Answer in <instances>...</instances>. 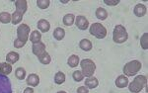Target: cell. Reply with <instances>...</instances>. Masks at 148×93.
<instances>
[{
    "label": "cell",
    "mask_w": 148,
    "mask_h": 93,
    "mask_svg": "<svg viewBox=\"0 0 148 93\" xmlns=\"http://www.w3.org/2000/svg\"><path fill=\"white\" fill-rule=\"evenodd\" d=\"M30 41L33 43V44H37V43H40V39H42V35L39 31H33L31 33L30 37H29Z\"/></svg>",
    "instance_id": "19"
},
{
    "label": "cell",
    "mask_w": 148,
    "mask_h": 93,
    "mask_svg": "<svg viewBox=\"0 0 148 93\" xmlns=\"http://www.w3.org/2000/svg\"><path fill=\"white\" fill-rule=\"evenodd\" d=\"M96 17L100 20H105L108 17V12L106 11V9L102 8V7H99V8L96 10Z\"/></svg>",
    "instance_id": "24"
},
{
    "label": "cell",
    "mask_w": 148,
    "mask_h": 93,
    "mask_svg": "<svg viewBox=\"0 0 148 93\" xmlns=\"http://www.w3.org/2000/svg\"><path fill=\"white\" fill-rule=\"evenodd\" d=\"M57 93H66V92H65V91H58Z\"/></svg>",
    "instance_id": "36"
},
{
    "label": "cell",
    "mask_w": 148,
    "mask_h": 93,
    "mask_svg": "<svg viewBox=\"0 0 148 93\" xmlns=\"http://www.w3.org/2000/svg\"><path fill=\"white\" fill-rule=\"evenodd\" d=\"M105 4H107V5H116V4L120 3V0H114V1H109V0H105L104 1Z\"/></svg>",
    "instance_id": "33"
},
{
    "label": "cell",
    "mask_w": 148,
    "mask_h": 93,
    "mask_svg": "<svg viewBox=\"0 0 148 93\" xmlns=\"http://www.w3.org/2000/svg\"><path fill=\"white\" fill-rule=\"evenodd\" d=\"M15 5H16V11L21 12L22 14H24L27 11L28 4L26 0H17V1L15 2Z\"/></svg>",
    "instance_id": "12"
},
{
    "label": "cell",
    "mask_w": 148,
    "mask_h": 93,
    "mask_svg": "<svg viewBox=\"0 0 148 93\" xmlns=\"http://www.w3.org/2000/svg\"><path fill=\"white\" fill-rule=\"evenodd\" d=\"M67 63L70 68H76V66L79 64V56H75V54H72L71 56H69Z\"/></svg>",
    "instance_id": "23"
},
{
    "label": "cell",
    "mask_w": 148,
    "mask_h": 93,
    "mask_svg": "<svg viewBox=\"0 0 148 93\" xmlns=\"http://www.w3.org/2000/svg\"><path fill=\"white\" fill-rule=\"evenodd\" d=\"M19 58H20V56H19V54H17V52H10L6 56V61L8 63L13 64V63H17L19 61Z\"/></svg>",
    "instance_id": "17"
},
{
    "label": "cell",
    "mask_w": 148,
    "mask_h": 93,
    "mask_svg": "<svg viewBox=\"0 0 148 93\" xmlns=\"http://www.w3.org/2000/svg\"><path fill=\"white\" fill-rule=\"evenodd\" d=\"M74 19H75V17H74L73 14H66V15L63 17V24L65 26H71V25H73Z\"/></svg>",
    "instance_id": "26"
},
{
    "label": "cell",
    "mask_w": 148,
    "mask_h": 93,
    "mask_svg": "<svg viewBox=\"0 0 148 93\" xmlns=\"http://www.w3.org/2000/svg\"><path fill=\"white\" fill-rule=\"evenodd\" d=\"M38 28H39V30L40 32L47 33L51 29V24H49V21L46 20V19H40L39 22H38Z\"/></svg>",
    "instance_id": "10"
},
{
    "label": "cell",
    "mask_w": 148,
    "mask_h": 93,
    "mask_svg": "<svg viewBox=\"0 0 148 93\" xmlns=\"http://www.w3.org/2000/svg\"><path fill=\"white\" fill-rule=\"evenodd\" d=\"M80 65L82 68L81 72L84 77H91L96 70V64L90 59H84L83 61H81Z\"/></svg>",
    "instance_id": "1"
},
{
    "label": "cell",
    "mask_w": 148,
    "mask_h": 93,
    "mask_svg": "<svg viewBox=\"0 0 148 93\" xmlns=\"http://www.w3.org/2000/svg\"><path fill=\"white\" fill-rule=\"evenodd\" d=\"M90 34L98 39H104L107 36V30L101 23H94L90 26Z\"/></svg>",
    "instance_id": "5"
},
{
    "label": "cell",
    "mask_w": 148,
    "mask_h": 93,
    "mask_svg": "<svg viewBox=\"0 0 148 93\" xmlns=\"http://www.w3.org/2000/svg\"><path fill=\"white\" fill-rule=\"evenodd\" d=\"M15 75H16V77H17L18 79L23 80L24 78H25V76H26V70H24L23 68H18L17 70H16Z\"/></svg>",
    "instance_id": "28"
},
{
    "label": "cell",
    "mask_w": 148,
    "mask_h": 93,
    "mask_svg": "<svg viewBox=\"0 0 148 93\" xmlns=\"http://www.w3.org/2000/svg\"><path fill=\"white\" fill-rule=\"evenodd\" d=\"M64 36H65V31H64L62 28L58 27L53 31V37L56 38V40H57V41L62 40L64 38Z\"/></svg>",
    "instance_id": "20"
},
{
    "label": "cell",
    "mask_w": 148,
    "mask_h": 93,
    "mask_svg": "<svg viewBox=\"0 0 148 93\" xmlns=\"http://www.w3.org/2000/svg\"><path fill=\"white\" fill-rule=\"evenodd\" d=\"M142 64L138 61H130L123 66V73L126 76H133L141 70Z\"/></svg>",
    "instance_id": "4"
},
{
    "label": "cell",
    "mask_w": 148,
    "mask_h": 93,
    "mask_svg": "<svg viewBox=\"0 0 148 93\" xmlns=\"http://www.w3.org/2000/svg\"><path fill=\"white\" fill-rule=\"evenodd\" d=\"M24 93H34V89L31 87H27L25 90H24Z\"/></svg>",
    "instance_id": "35"
},
{
    "label": "cell",
    "mask_w": 148,
    "mask_h": 93,
    "mask_svg": "<svg viewBox=\"0 0 148 93\" xmlns=\"http://www.w3.org/2000/svg\"><path fill=\"white\" fill-rule=\"evenodd\" d=\"M54 81H56V84H62L65 81V74L61 71L56 72V75H54Z\"/></svg>",
    "instance_id": "25"
},
{
    "label": "cell",
    "mask_w": 148,
    "mask_h": 93,
    "mask_svg": "<svg viewBox=\"0 0 148 93\" xmlns=\"http://www.w3.org/2000/svg\"><path fill=\"white\" fill-rule=\"evenodd\" d=\"M74 22H75L77 28H79L80 30H87L88 26H89V22H88V20L82 15L77 16V17H76V20L74 21Z\"/></svg>",
    "instance_id": "8"
},
{
    "label": "cell",
    "mask_w": 148,
    "mask_h": 93,
    "mask_svg": "<svg viewBox=\"0 0 148 93\" xmlns=\"http://www.w3.org/2000/svg\"><path fill=\"white\" fill-rule=\"evenodd\" d=\"M148 34L147 33H144L142 35L141 39H140V44H141V48L144 50H147L148 49Z\"/></svg>",
    "instance_id": "29"
},
{
    "label": "cell",
    "mask_w": 148,
    "mask_h": 93,
    "mask_svg": "<svg viewBox=\"0 0 148 93\" xmlns=\"http://www.w3.org/2000/svg\"><path fill=\"white\" fill-rule=\"evenodd\" d=\"M22 19H23V14L21 13V12H18V11H15L11 16V21L14 25L19 24L21 21H22Z\"/></svg>",
    "instance_id": "21"
},
{
    "label": "cell",
    "mask_w": 148,
    "mask_h": 93,
    "mask_svg": "<svg viewBox=\"0 0 148 93\" xmlns=\"http://www.w3.org/2000/svg\"><path fill=\"white\" fill-rule=\"evenodd\" d=\"M79 47L81 50H83V51H91L92 50V43L90 40H87V39H83L81 40L80 43H79Z\"/></svg>",
    "instance_id": "18"
},
{
    "label": "cell",
    "mask_w": 148,
    "mask_h": 93,
    "mask_svg": "<svg viewBox=\"0 0 148 93\" xmlns=\"http://www.w3.org/2000/svg\"><path fill=\"white\" fill-rule=\"evenodd\" d=\"M72 77H73V79L75 80V81L79 82V81H82L83 78H84V76H83V74H82V72H81V71L76 70V71H74V72H73Z\"/></svg>",
    "instance_id": "31"
},
{
    "label": "cell",
    "mask_w": 148,
    "mask_h": 93,
    "mask_svg": "<svg viewBox=\"0 0 148 93\" xmlns=\"http://www.w3.org/2000/svg\"><path fill=\"white\" fill-rule=\"evenodd\" d=\"M0 93H12L10 79L3 74H0Z\"/></svg>",
    "instance_id": "7"
},
{
    "label": "cell",
    "mask_w": 148,
    "mask_h": 93,
    "mask_svg": "<svg viewBox=\"0 0 148 93\" xmlns=\"http://www.w3.org/2000/svg\"><path fill=\"white\" fill-rule=\"evenodd\" d=\"M51 1L49 0H38L37 1V5L40 9H47L49 6Z\"/></svg>",
    "instance_id": "30"
},
{
    "label": "cell",
    "mask_w": 148,
    "mask_h": 93,
    "mask_svg": "<svg viewBox=\"0 0 148 93\" xmlns=\"http://www.w3.org/2000/svg\"><path fill=\"white\" fill-rule=\"evenodd\" d=\"M116 85L119 88H125L128 85V79L125 75H120L116 79Z\"/></svg>",
    "instance_id": "13"
},
{
    "label": "cell",
    "mask_w": 148,
    "mask_h": 93,
    "mask_svg": "<svg viewBox=\"0 0 148 93\" xmlns=\"http://www.w3.org/2000/svg\"><path fill=\"white\" fill-rule=\"evenodd\" d=\"M85 85L87 88L89 89H93V88H96L98 85H99V81L96 77H88L87 79L85 80Z\"/></svg>",
    "instance_id": "16"
},
{
    "label": "cell",
    "mask_w": 148,
    "mask_h": 93,
    "mask_svg": "<svg viewBox=\"0 0 148 93\" xmlns=\"http://www.w3.org/2000/svg\"><path fill=\"white\" fill-rule=\"evenodd\" d=\"M32 51H33V54H36L37 56H39L46 52V45L42 42L37 43V44H33Z\"/></svg>",
    "instance_id": "9"
},
{
    "label": "cell",
    "mask_w": 148,
    "mask_h": 93,
    "mask_svg": "<svg viewBox=\"0 0 148 93\" xmlns=\"http://www.w3.org/2000/svg\"><path fill=\"white\" fill-rule=\"evenodd\" d=\"M146 84H147L146 76L138 75L134 78V80L128 85V89H130V91L133 93H138L146 86Z\"/></svg>",
    "instance_id": "3"
},
{
    "label": "cell",
    "mask_w": 148,
    "mask_h": 93,
    "mask_svg": "<svg viewBox=\"0 0 148 93\" xmlns=\"http://www.w3.org/2000/svg\"><path fill=\"white\" fill-rule=\"evenodd\" d=\"M11 21V15L8 12H2L0 13V22L3 24H7Z\"/></svg>",
    "instance_id": "27"
},
{
    "label": "cell",
    "mask_w": 148,
    "mask_h": 93,
    "mask_svg": "<svg viewBox=\"0 0 148 93\" xmlns=\"http://www.w3.org/2000/svg\"><path fill=\"white\" fill-rule=\"evenodd\" d=\"M24 45H25V43L22 42V41H20L19 39H16L15 41H14V47L15 48H17V49H21Z\"/></svg>",
    "instance_id": "32"
},
{
    "label": "cell",
    "mask_w": 148,
    "mask_h": 93,
    "mask_svg": "<svg viewBox=\"0 0 148 93\" xmlns=\"http://www.w3.org/2000/svg\"><path fill=\"white\" fill-rule=\"evenodd\" d=\"M40 83V77L38 74H35V73H32L27 77V84L30 85L32 87L38 86Z\"/></svg>",
    "instance_id": "11"
},
{
    "label": "cell",
    "mask_w": 148,
    "mask_h": 93,
    "mask_svg": "<svg viewBox=\"0 0 148 93\" xmlns=\"http://www.w3.org/2000/svg\"><path fill=\"white\" fill-rule=\"evenodd\" d=\"M146 11H147L146 6L143 5L141 3L137 4V5L134 7V14L137 17H142V16H144L145 14H146Z\"/></svg>",
    "instance_id": "14"
},
{
    "label": "cell",
    "mask_w": 148,
    "mask_h": 93,
    "mask_svg": "<svg viewBox=\"0 0 148 93\" xmlns=\"http://www.w3.org/2000/svg\"><path fill=\"white\" fill-rule=\"evenodd\" d=\"M30 27L26 24H21L17 28V39L24 42L26 44L29 39V34H30Z\"/></svg>",
    "instance_id": "6"
},
{
    "label": "cell",
    "mask_w": 148,
    "mask_h": 93,
    "mask_svg": "<svg viewBox=\"0 0 148 93\" xmlns=\"http://www.w3.org/2000/svg\"><path fill=\"white\" fill-rule=\"evenodd\" d=\"M38 58H39L40 63H42V64H49V63H51V56H49V54H47V51L45 52L44 54H42L40 56H38Z\"/></svg>",
    "instance_id": "22"
},
{
    "label": "cell",
    "mask_w": 148,
    "mask_h": 93,
    "mask_svg": "<svg viewBox=\"0 0 148 93\" xmlns=\"http://www.w3.org/2000/svg\"><path fill=\"white\" fill-rule=\"evenodd\" d=\"M77 93H89V90L86 86H81L77 89Z\"/></svg>",
    "instance_id": "34"
},
{
    "label": "cell",
    "mask_w": 148,
    "mask_h": 93,
    "mask_svg": "<svg viewBox=\"0 0 148 93\" xmlns=\"http://www.w3.org/2000/svg\"><path fill=\"white\" fill-rule=\"evenodd\" d=\"M128 39V34L123 25H116L114 29L113 40L116 44H123Z\"/></svg>",
    "instance_id": "2"
},
{
    "label": "cell",
    "mask_w": 148,
    "mask_h": 93,
    "mask_svg": "<svg viewBox=\"0 0 148 93\" xmlns=\"http://www.w3.org/2000/svg\"><path fill=\"white\" fill-rule=\"evenodd\" d=\"M12 71V66L8 63H0V74L8 75L10 74Z\"/></svg>",
    "instance_id": "15"
}]
</instances>
